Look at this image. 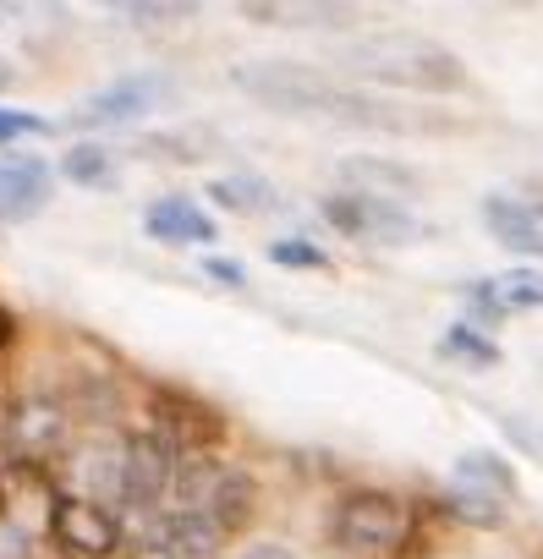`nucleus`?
Instances as JSON below:
<instances>
[{
  "instance_id": "f257e3e1",
  "label": "nucleus",
  "mask_w": 543,
  "mask_h": 559,
  "mask_svg": "<svg viewBox=\"0 0 543 559\" xmlns=\"http://www.w3.org/2000/svg\"><path fill=\"white\" fill-rule=\"evenodd\" d=\"M231 88L263 110H281V116H324V121L374 127V132H445L439 116H412L390 99L346 88L308 61H241V67H231Z\"/></svg>"
},
{
  "instance_id": "f03ea898",
  "label": "nucleus",
  "mask_w": 543,
  "mask_h": 559,
  "mask_svg": "<svg viewBox=\"0 0 543 559\" xmlns=\"http://www.w3.org/2000/svg\"><path fill=\"white\" fill-rule=\"evenodd\" d=\"M335 61L379 88H406V94H461L467 88V67L450 45L417 34V28H385V34H363L352 45L335 50Z\"/></svg>"
},
{
  "instance_id": "7ed1b4c3",
  "label": "nucleus",
  "mask_w": 543,
  "mask_h": 559,
  "mask_svg": "<svg viewBox=\"0 0 543 559\" xmlns=\"http://www.w3.org/2000/svg\"><path fill=\"white\" fill-rule=\"evenodd\" d=\"M78 444V412L56 390H28L12 395L0 412V455L23 466H61V455Z\"/></svg>"
},
{
  "instance_id": "20e7f679",
  "label": "nucleus",
  "mask_w": 543,
  "mask_h": 559,
  "mask_svg": "<svg viewBox=\"0 0 543 559\" xmlns=\"http://www.w3.org/2000/svg\"><path fill=\"white\" fill-rule=\"evenodd\" d=\"M412 499L390 493V488H346L330 510V543L341 554H363V559H390L406 548L412 537Z\"/></svg>"
},
{
  "instance_id": "39448f33",
  "label": "nucleus",
  "mask_w": 543,
  "mask_h": 559,
  "mask_svg": "<svg viewBox=\"0 0 543 559\" xmlns=\"http://www.w3.org/2000/svg\"><path fill=\"white\" fill-rule=\"evenodd\" d=\"M127 444H132V433H121V428H83L78 444L56 466L61 493L105 504V510L121 515V504H127Z\"/></svg>"
},
{
  "instance_id": "423d86ee",
  "label": "nucleus",
  "mask_w": 543,
  "mask_h": 559,
  "mask_svg": "<svg viewBox=\"0 0 543 559\" xmlns=\"http://www.w3.org/2000/svg\"><path fill=\"white\" fill-rule=\"evenodd\" d=\"M319 214L330 230H341L346 241H374V247H412L423 236V219L401 203V198H368L352 187H335L319 198Z\"/></svg>"
},
{
  "instance_id": "0eeeda50",
  "label": "nucleus",
  "mask_w": 543,
  "mask_h": 559,
  "mask_svg": "<svg viewBox=\"0 0 543 559\" xmlns=\"http://www.w3.org/2000/svg\"><path fill=\"white\" fill-rule=\"evenodd\" d=\"M45 543L56 554H67V559H116L132 543V532H127V521L116 510L88 504V499H72V493H56Z\"/></svg>"
},
{
  "instance_id": "6e6552de",
  "label": "nucleus",
  "mask_w": 543,
  "mask_h": 559,
  "mask_svg": "<svg viewBox=\"0 0 543 559\" xmlns=\"http://www.w3.org/2000/svg\"><path fill=\"white\" fill-rule=\"evenodd\" d=\"M165 99H170V78H165V72H127V78L94 88V94L67 116V127H78V132L132 127V121H143L149 110H160Z\"/></svg>"
},
{
  "instance_id": "1a4fd4ad",
  "label": "nucleus",
  "mask_w": 543,
  "mask_h": 559,
  "mask_svg": "<svg viewBox=\"0 0 543 559\" xmlns=\"http://www.w3.org/2000/svg\"><path fill=\"white\" fill-rule=\"evenodd\" d=\"M149 428L165 439V444H176L181 455H209L220 439H225V417L214 412V406H203L198 395H187V390H154L149 395Z\"/></svg>"
},
{
  "instance_id": "9d476101",
  "label": "nucleus",
  "mask_w": 543,
  "mask_h": 559,
  "mask_svg": "<svg viewBox=\"0 0 543 559\" xmlns=\"http://www.w3.org/2000/svg\"><path fill=\"white\" fill-rule=\"evenodd\" d=\"M56 198V165L45 154H7L0 159V230L28 225Z\"/></svg>"
},
{
  "instance_id": "9b49d317",
  "label": "nucleus",
  "mask_w": 543,
  "mask_h": 559,
  "mask_svg": "<svg viewBox=\"0 0 543 559\" xmlns=\"http://www.w3.org/2000/svg\"><path fill=\"white\" fill-rule=\"evenodd\" d=\"M477 214L505 252L543 258V192H488Z\"/></svg>"
},
{
  "instance_id": "f8f14e48",
  "label": "nucleus",
  "mask_w": 543,
  "mask_h": 559,
  "mask_svg": "<svg viewBox=\"0 0 543 559\" xmlns=\"http://www.w3.org/2000/svg\"><path fill=\"white\" fill-rule=\"evenodd\" d=\"M143 230H149V241H160V247H209V241H220V219H214L198 198H187V192L154 198V203L143 209Z\"/></svg>"
},
{
  "instance_id": "ddd939ff",
  "label": "nucleus",
  "mask_w": 543,
  "mask_h": 559,
  "mask_svg": "<svg viewBox=\"0 0 543 559\" xmlns=\"http://www.w3.org/2000/svg\"><path fill=\"white\" fill-rule=\"evenodd\" d=\"M225 148L220 127L209 121H181V127H160V132H143L132 143L138 159H154V165H198V159H214Z\"/></svg>"
},
{
  "instance_id": "4468645a",
  "label": "nucleus",
  "mask_w": 543,
  "mask_h": 559,
  "mask_svg": "<svg viewBox=\"0 0 543 559\" xmlns=\"http://www.w3.org/2000/svg\"><path fill=\"white\" fill-rule=\"evenodd\" d=\"M335 176L352 187V192H368V198H412L423 187V170L406 165V159H385V154H346L335 165Z\"/></svg>"
},
{
  "instance_id": "2eb2a0df",
  "label": "nucleus",
  "mask_w": 543,
  "mask_h": 559,
  "mask_svg": "<svg viewBox=\"0 0 543 559\" xmlns=\"http://www.w3.org/2000/svg\"><path fill=\"white\" fill-rule=\"evenodd\" d=\"M241 17L263 28H352L357 7H330V0H241Z\"/></svg>"
},
{
  "instance_id": "dca6fc26",
  "label": "nucleus",
  "mask_w": 543,
  "mask_h": 559,
  "mask_svg": "<svg viewBox=\"0 0 543 559\" xmlns=\"http://www.w3.org/2000/svg\"><path fill=\"white\" fill-rule=\"evenodd\" d=\"M203 198H209L220 214H231V219H263V214H275V209H281L275 181L258 176V170H231V176H214V181L203 187Z\"/></svg>"
},
{
  "instance_id": "f3484780",
  "label": "nucleus",
  "mask_w": 543,
  "mask_h": 559,
  "mask_svg": "<svg viewBox=\"0 0 543 559\" xmlns=\"http://www.w3.org/2000/svg\"><path fill=\"white\" fill-rule=\"evenodd\" d=\"M203 515H209L225 537L247 532V521L258 515V483H252V472L236 466V461H225V472L214 477V488H209V499H203Z\"/></svg>"
},
{
  "instance_id": "a211bd4d",
  "label": "nucleus",
  "mask_w": 543,
  "mask_h": 559,
  "mask_svg": "<svg viewBox=\"0 0 543 559\" xmlns=\"http://www.w3.org/2000/svg\"><path fill=\"white\" fill-rule=\"evenodd\" d=\"M56 170H61V181H72V187H83V192H116V187H121V154H116L110 143H99V138L72 143Z\"/></svg>"
},
{
  "instance_id": "6ab92c4d",
  "label": "nucleus",
  "mask_w": 543,
  "mask_h": 559,
  "mask_svg": "<svg viewBox=\"0 0 543 559\" xmlns=\"http://www.w3.org/2000/svg\"><path fill=\"white\" fill-rule=\"evenodd\" d=\"M456 483L467 488H483V493H499V499H516V466L499 455V450H461L456 455Z\"/></svg>"
},
{
  "instance_id": "aec40b11",
  "label": "nucleus",
  "mask_w": 543,
  "mask_h": 559,
  "mask_svg": "<svg viewBox=\"0 0 543 559\" xmlns=\"http://www.w3.org/2000/svg\"><path fill=\"white\" fill-rule=\"evenodd\" d=\"M445 362H461V368H472V373H488V368H499L505 362V352H499V341H488L483 330H472L467 319L461 324H450L445 335H439V346H434Z\"/></svg>"
},
{
  "instance_id": "412c9836",
  "label": "nucleus",
  "mask_w": 543,
  "mask_h": 559,
  "mask_svg": "<svg viewBox=\"0 0 543 559\" xmlns=\"http://www.w3.org/2000/svg\"><path fill=\"white\" fill-rule=\"evenodd\" d=\"M445 515H456L461 526H472V532H499L505 526V499L499 493H483V488H467V483H456V488H445Z\"/></svg>"
},
{
  "instance_id": "4be33fe9",
  "label": "nucleus",
  "mask_w": 543,
  "mask_h": 559,
  "mask_svg": "<svg viewBox=\"0 0 543 559\" xmlns=\"http://www.w3.org/2000/svg\"><path fill=\"white\" fill-rule=\"evenodd\" d=\"M494 297L505 313H538L543 308V269L538 263H516L505 274H494Z\"/></svg>"
},
{
  "instance_id": "5701e85b",
  "label": "nucleus",
  "mask_w": 543,
  "mask_h": 559,
  "mask_svg": "<svg viewBox=\"0 0 543 559\" xmlns=\"http://www.w3.org/2000/svg\"><path fill=\"white\" fill-rule=\"evenodd\" d=\"M263 258L275 263V269H303V274H330V252L308 236H275V241H263Z\"/></svg>"
},
{
  "instance_id": "b1692460",
  "label": "nucleus",
  "mask_w": 543,
  "mask_h": 559,
  "mask_svg": "<svg viewBox=\"0 0 543 559\" xmlns=\"http://www.w3.org/2000/svg\"><path fill=\"white\" fill-rule=\"evenodd\" d=\"M116 12H121L127 23H138V28H160V23H187V17H198L192 0H121Z\"/></svg>"
},
{
  "instance_id": "393cba45",
  "label": "nucleus",
  "mask_w": 543,
  "mask_h": 559,
  "mask_svg": "<svg viewBox=\"0 0 543 559\" xmlns=\"http://www.w3.org/2000/svg\"><path fill=\"white\" fill-rule=\"evenodd\" d=\"M461 297H467V324L472 330H494V324H505L510 313L499 308V297H494V280H467V286H461Z\"/></svg>"
},
{
  "instance_id": "a878e982",
  "label": "nucleus",
  "mask_w": 543,
  "mask_h": 559,
  "mask_svg": "<svg viewBox=\"0 0 543 559\" xmlns=\"http://www.w3.org/2000/svg\"><path fill=\"white\" fill-rule=\"evenodd\" d=\"M56 121L34 116V110H12V105H0V148H12L17 138H50Z\"/></svg>"
},
{
  "instance_id": "bb28decb",
  "label": "nucleus",
  "mask_w": 543,
  "mask_h": 559,
  "mask_svg": "<svg viewBox=\"0 0 543 559\" xmlns=\"http://www.w3.org/2000/svg\"><path fill=\"white\" fill-rule=\"evenodd\" d=\"M0 559H39V532L17 526L12 515H0Z\"/></svg>"
},
{
  "instance_id": "cd10ccee",
  "label": "nucleus",
  "mask_w": 543,
  "mask_h": 559,
  "mask_svg": "<svg viewBox=\"0 0 543 559\" xmlns=\"http://www.w3.org/2000/svg\"><path fill=\"white\" fill-rule=\"evenodd\" d=\"M203 274L214 280V286H225V292H247V286H252L247 263H241V258H225V252H209V258H203Z\"/></svg>"
},
{
  "instance_id": "c85d7f7f",
  "label": "nucleus",
  "mask_w": 543,
  "mask_h": 559,
  "mask_svg": "<svg viewBox=\"0 0 543 559\" xmlns=\"http://www.w3.org/2000/svg\"><path fill=\"white\" fill-rule=\"evenodd\" d=\"M236 559H303L292 543H281V537H258V543H247Z\"/></svg>"
},
{
  "instance_id": "c756f323",
  "label": "nucleus",
  "mask_w": 543,
  "mask_h": 559,
  "mask_svg": "<svg viewBox=\"0 0 543 559\" xmlns=\"http://www.w3.org/2000/svg\"><path fill=\"white\" fill-rule=\"evenodd\" d=\"M12 341H17V313H12L7 302H0V357L12 352Z\"/></svg>"
},
{
  "instance_id": "7c9ffc66",
  "label": "nucleus",
  "mask_w": 543,
  "mask_h": 559,
  "mask_svg": "<svg viewBox=\"0 0 543 559\" xmlns=\"http://www.w3.org/2000/svg\"><path fill=\"white\" fill-rule=\"evenodd\" d=\"M12 78H17V72H12V61L0 56V88H12Z\"/></svg>"
},
{
  "instance_id": "2f4dec72",
  "label": "nucleus",
  "mask_w": 543,
  "mask_h": 559,
  "mask_svg": "<svg viewBox=\"0 0 543 559\" xmlns=\"http://www.w3.org/2000/svg\"><path fill=\"white\" fill-rule=\"evenodd\" d=\"M132 559H170V554H160V548H138Z\"/></svg>"
},
{
  "instance_id": "473e14b6",
  "label": "nucleus",
  "mask_w": 543,
  "mask_h": 559,
  "mask_svg": "<svg viewBox=\"0 0 543 559\" xmlns=\"http://www.w3.org/2000/svg\"><path fill=\"white\" fill-rule=\"evenodd\" d=\"M0 466H7V461H0Z\"/></svg>"
}]
</instances>
